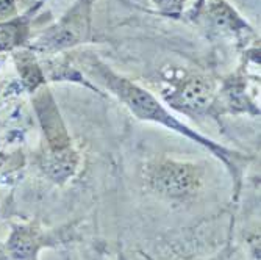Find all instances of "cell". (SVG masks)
<instances>
[{"label":"cell","mask_w":261,"mask_h":260,"mask_svg":"<svg viewBox=\"0 0 261 260\" xmlns=\"http://www.w3.org/2000/svg\"><path fill=\"white\" fill-rule=\"evenodd\" d=\"M79 61L83 67V73L88 74L91 79L97 80V83L103 85V88L111 96L119 101L136 120L166 127L181 136H186L188 139L194 141L199 146L210 151L216 158H219L228 168L236 183H238L236 192L240 190L243 163L247 161V158L243 154L218 143V141L199 133L196 129L181 123L153 92L138 85L136 82L117 74L116 70H113L105 61H102L94 54H82L79 57Z\"/></svg>","instance_id":"6da1fadb"},{"label":"cell","mask_w":261,"mask_h":260,"mask_svg":"<svg viewBox=\"0 0 261 260\" xmlns=\"http://www.w3.org/2000/svg\"><path fill=\"white\" fill-rule=\"evenodd\" d=\"M32 104L42 135L38 168L47 180L63 186L79 176L83 163L82 152L49 88L44 85L35 91Z\"/></svg>","instance_id":"7a4b0ae2"},{"label":"cell","mask_w":261,"mask_h":260,"mask_svg":"<svg viewBox=\"0 0 261 260\" xmlns=\"http://www.w3.org/2000/svg\"><path fill=\"white\" fill-rule=\"evenodd\" d=\"M141 180L146 190L158 199L183 204L194 201L203 192L206 168L194 160L158 154L142 163Z\"/></svg>","instance_id":"3957f363"},{"label":"cell","mask_w":261,"mask_h":260,"mask_svg":"<svg viewBox=\"0 0 261 260\" xmlns=\"http://www.w3.org/2000/svg\"><path fill=\"white\" fill-rule=\"evenodd\" d=\"M218 82L203 73H177L164 77L160 86V98L164 105L188 117H213L216 116Z\"/></svg>","instance_id":"277c9868"},{"label":"cell","mask_w":261,"mask_h":260,"mask_svg":"<svg viewBox=\"0 0 261 260\" xmlns=\"http://www.w3.org/2000/svg\"><path fill=\"white\" fill-rule=\"evenodd\" d=\"M94 0H75L55 23L32 38L27 47L41 55H60L86 44L92 38Z\"/></svg>","instance_id":"5b68a950"},{"label":"cell","mask_w":261,"mask_h":260,"mask_svg":"<svg viewBox=\"0 0 261 260\" xmlns=\"http://www.w3.org/2000/svg\"><path fill=\"white\" fill-rule=\"evenodd\" d=\"M77 239V221L57 229H44L36 223H14L7 240V254L11 260H38L44 248H58Z\"/></svg>","instance_id":"8992f818"},{"label":"cell","mask_w":261,"mask_h":260,"mask_svg":"<svg viewBox=\"0 0 261 260\" xmlns=\"http://www.w3.org/2000/svg\"><path fill=\"white\" fill-rule=\"evenodd\" d=\"M191 17L213 39H231L247 44L250 38H255L249 22L227 0H200L193 8Z\"/></svg>","instance_id":"52a82bcc"},{"label":"cell","mask_w":261,"mask_h":260,"mask_svg":"<svg viewBox=\"0 0 261 260\" xmlns=\"http://www.w3.org/2000/svg\"><path fill=\"white\" fill-rule=\"evenodd\" d=\"M14 66L17 69V74L20 79V86L27 92L33 94L41 86L45 85V73L38 61L35 52H32L29 47L25 49H17L13 52Z\"/></svg>","instance_id":"ba28073f"},{"label":"cell","mask_w":261,"mask_h":260,"mask_svg":"<svg viewBox=\"0 0 261 260\" xmlns=\"http://www.w3.org/2000/svg\"><path fill=\"white\" fill-rule=\"evenodd\" d=\"M30 39L32 30L29 16H17L0 22V55L25 47Z\"/></svg>","instance_id":"9c48e42d"},{"label":"cell","mask_w":261,"mask_h":260,"mask_svg":"<svg viewBox=\"0 0 261 260\" xmlns=\"http://www.w3.org/2000/svg\"><path fill=\"white\" fill-rule=\"evenodd\" d=\"M150 2L161 14L172 16V17L180 16L186 5V0H150Z\"/></svg>","instance_id":"30bf717a"},{"label":"cell","mask_w":261,"mask_h":260,"mask_svg":"<svg viewBox=\"0 0 261 260\" xmlns=\"http://www.w3.org/2000/svg\"><path fill=\"white\" fill-rule=\"evenodd\" d=\"M19 16V0H0V22Z\"/></svg>","instance_id":"8fae6325"},{"label":"cell","mask_w":261,"mask_h":260,"mask_svg":"<svg viewBox=\"0 0 261 260\" xmlns=\"http://www.w3.org/2000/svg\"><path fill=\"white\" fill-rule=\"evenodd\" d=\"M88 260H103V255L96 249V251H92L91 254H89V258Z\"/></svg>","instance_id":"7c38bea8"},{"label":"cell","mask_w":261,"mask_h":260,"mask_svg":"<svg viewBox=\"0 0 261 260\" xmlns=\"http://www.w3.org/2000/svg\"><path fill=\"white\" fill-rule=\"evenodd\" d=\"M117 260H125V257L122 254H119V257H117Z\"/></svg>","instance_id":"4fadbf2b"}]
</instances>
